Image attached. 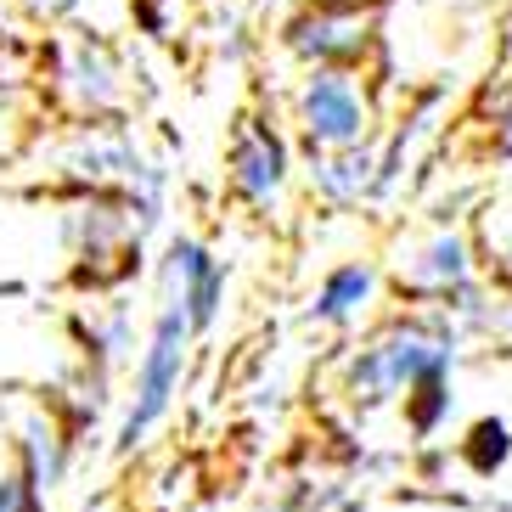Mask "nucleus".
Returning <instances> with one entry per match:
<instances>
[{"label": "nucleus", "instance_id": "obj_1", "mask_svg": "<svg viewBox=\"0 0 512 512\" xmlns=\"http://www.w3.org/2000/svg\"><path fill=\"white\" fill-rule=\"evenodd\" d=\"M462 361V332L439 310H394L383 316L361 344L338 361V394H344L349 411H372L406 400L417 383H434V377H451Z\"/></svg>", "mask_w": 512, "mask_h": 512}, {"label": "nucleus", "instance_id": "obj_2", "mask_svg": "<svg viewBox=\"0 0 512 512\" xmlns=\"http://www.w3.org/2000/svg\"><path fill=\"white\" fill-rule=\"evenodd\" d=\"M34 68H40V85H46L51 107H57L68 124L124 119V107H130V68H124V51L96 29L46 34Z\"/></svg>", "mask_w": 512, "mask_h": 512}, {"label": "nucleus", "instance_id": "obj_3", "mask_svg": "<svg viewBox=\"0 0 512 512\" xmlns=\"http://www.w3.org/2000/svg\"><path fill=\"white\" fill-rule=\"evenodd\" d=\"M192 349H197V332L181 310L169 304H152V327H147V344L136 355V372H130V394H124V411H119V428H113V456H136L164 417L175 411L186 389V372H192Z\"/></svg>", "mask_w": 512, "mask_h": 512}, {"label": "nucleus", "instance_id": "obj_4", "mask_svg": "<svg viewBox=\"0 0 512 512\" xmlns=\"http://www.w3.org/2000/svg\"><path fill=\"white\" fill-rule=\"evenodd\" d=\"M299 181V147L271 107H242L226 130V197L254 220H282Z\"/></svg>", "mask_w": 512, "mask_h": 512}, {"label": "nucleus", "instance_id": "obj_5", "mask_svg": "<svg viewBox=\"0 0 512 512\" xmlns=\"http://www.w3.org/2000/svg\"><path fill=\"white\" fill-rule=\"evenodd\" d=\"M276 40L299 62V74H310V68L366 74L383 46V12H377V0H299L282 17Z\"/></svg>", "mask_w": 512, "mask_h": 512}, {"label": "nucleus", "instance_id": "obj_6", "mask_svg": "<svg viewBox=\"0 0 512 512\" xmlns=\"http://www.w3.org/2000/svg\"><path fill=\"white\" fill-rule=\"evenodd\" d=\"M287 124L299 136V152H344L377 141V91L366 74L344 68H310L287 96Z\"/></svg>", "mask_w": 512, "mask_h": 512}, {"label": "nucleus", "instance_id": "obj_7", "mask_svg": "<svg viewBox=\"0 0 512 512\" xmlns=\"http://www.w3.org/2000/svg\"><path fill=\"white\" fill-rule=\"evenodd\" d=\"M152 158L141 152L136 130L124 119H96V124H62L51 147V181L62 197L74 192H130Z\"/></svg>", "mask_w": 512, "mask_h": 512}, {"label": "nucleus", "instance_id": "obj_8", "mask_svg": "<svg viewBox=\"0 0 512 512\" xmlns=\"http://www.w3.org/2000/svg\"><path fill=\"white\" fill-rule=\"evenodd\" d=\"M226 287H231V271L209 242L192 237V231H169L158 259H152V304L181 310L192 321V332L203 338L226 316Z\"/></svg>", "mask_w": 512, "mask_h": 512}, {"label": "nucleus", "instance_id": "obj_9", "mask_svg": "<svg viewBox=\"0 0 512 512\" xmlns=\"http://www.w3.org/2000/svg\"><path fill=\"white\" fill-rule=\"evenodd\" d=\"M479 276V254H473V237L462 226H428L422 237H411L400 248V265H394L389 287L394 299L411 304V310H434L439 299H451L456 287H467Z\"/></svg>", "mask_w": 512, "mask_h": 512}, {"label": "nucleus", "instance_id": "obj_10", "mask_svg": "<svg viewBox=\"0 0 512 512\" xmlns=\"http://www.w3.org/2000/svg\"><path fill=\"white\" fill-rule=\"evenodd\" d=\"M299 175L304 192L327 214L366 209V203H377V186H383V136L344 152H299Z\"/></svg>", "mask_w": 512, "mask_h": 512}, {"label": "nucleus", "instance_id": "obj_11", "mask_svg": "<svg viewBox=\"0 0 512 512\" xmlns=\"http://www.w3.org/2000/svg\"><path fill=\"white\" fill-rule=\"evenodd\" d=\"M383 287H389V271L366 254H349L338 259L327 276L316 282L310 304H304V321L321 332H355L377 316V304H383Z\"/></svg>", "mask_w": 512, "mask_h": 512}, {"label": "nucleus", "instance_id": "obj_12", "mask_svg": "<svg viewBox=\"0 0 512 512\" xmlns=\"http://www.w3.org/2000/svg\"><path fill=\"white\" fill-rule=\"evenodd\" d=\"M74 428L57 417V406H34L23 411L17 422V439H12V473H23L34 496L46 501L68 484V467H74Z\"/></svg>", "mask_w": 512, "mask_h": 512}, {"label": "nucleus", "instance_id": "obj_13", "mask_svg": "<svg viewBox=\"0 0 512 512\" xmlns=\"http://www.w3.org/2000/svg\"><path fill=\"white\" fill-rule=\"evenodd\" d=\"M74 338L85 355V377H113L130 355H136V316L124 299H102L85 316H74Z\"/></svg>", "mask_w": 512, "mask_h": 512}, {"label": "nucleus", "instance_id": "obj_14", "mask_svg": "<svg viewBox=\"0 0 512 512\" xmlns=\"http://www.w3.org/2000/svg\"><path fill=\"white\" fill-rule=\"evenodd\" d=\"M467 237H473V254H479V276L501 293H512V186L484 203Z\"/></svg>", "mask_w": 512, "mask_h": 512}, {"label": "nucleus", "instance_id": "obj_15", "mask_svg": "<svg viewBox=\"0 0 512 512\" xmlns=\"http://www.w3.org/2000/svg\"><path fill=\"white\" fill-rule=\"evenodd\" d=\"M456 456L467 462V473H473V479H496L501 467L512 462V422L507 417L467 422V434L456 439Z\"/></svg>", "mask_w": 512, "mask_h": 512}, {"label": "nucleus", "instance_id": "obj_16", "mask_svg": "<svg viewBox=\"0 0 512 512\" xmlns=\"http://www.w3.org/2000/svg\"><path fill=\"white\" fill-rule=\"evenodd\" d=\"M400 411H406V428L411 439H434L445 422H451L456 411V389H451V377H434V383H417V389L400 400Z\"/></svg>", "mask_w": 512, "mask_h": 512}, {"label": "nucleus", "instance_id": "obj_17", "mask_svg": "<svg viewBox=\"0 0 512 512\" xmlns=\"http://www.w3.org/2000/svg\"><path fill=\"white\" fill-rule=\"evenodd\" d=\"M186 12H192V0H130L136 34H147L152 46H175L186 34Z\"/></svg>", "mask_w": 512, "mask_h": 512}, {"label": "nucleus", "instance_id": "obj_18", "mask_svg": "<svg viewBox=\"0 0 512 512\" xmlns=\"http://www.w3.org/2000/svg\"><path fill=\"white\" fill-rule=\"evenodd\" d=\"M23 6V17H29L34 29H74V17L85 12V0H17Z\"/></svg>", "mask_w": 512, "mask_h": 512}, {"label": "nucleus", "instance_id": "obj_19", "mask_svg": "<svg viewBox=\"0 0 512 512\" xmlns=\"http://www.w3.org/2000/svg\"><path fill=\"white\" fill-rule=\"evenodd\" d=\"M0 512H46V501L23 484V473L6 467V473H0Z\"/></svg>", "mask_w": 512, "mask_h": 512}, {"label": "nucleus", "instance_id": "obj_20", "mask_svg": "<svg viewBox=\"0 0 512 512\" xmlns=\"http://www.w3.org/2000/svg\"><path fill=\"white\" fill-rule=\"evenodd\" d=\"M501 141L512 147V102H507V119H501Z\"/></svg>", "mask_w": 512, "mask_h": 512}, {"label": "nucleus", "instance_id": "obj_21", "mask_svg": "<svg viewBox=\"0 0 512 512\" xmlns=\"http://www.w3.org/2000/svg\"><path fill=\"white\" fill-rule=\"evenodd\" d=\"M192 6H197V0H192Z\"/></svg>", "mask_w": 512, "mask_h": 512}]
</instances>
